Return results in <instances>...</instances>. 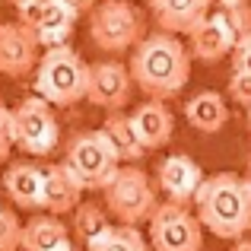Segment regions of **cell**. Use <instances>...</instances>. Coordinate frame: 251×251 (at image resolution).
<instances>
[{
	"instance_id": "1",
	"label": "cell",
	"mask_w": 251,
	"mask_h": 251,
	"mask_svg": "<svg viewBox=\"0 0 251 251\" xmlns=\"http://www.w3.org/2000/svg\"><path fill=\"white\" fill-rule=\"evenodd\" d=\"M130 76L134 86L153 102L175 99L188 86L191 76V51L178 35L153 32L130 54Z\"/></svg>"
},
{
	"instance_id": "2",
	"label": "cell",
	"mask_w": 251,
	"mask_h": 251,
	"mask_svg": "<svg viewBox=\"0 0 251 251\" xmlns=\"http://www.w3.org/2000/svg\"><path fill=\"white\" fill-rule=\"evenodd\" d=\"M197 220L216 239L242 242L251 232V184L245 175L235 172H216L207 175L194 197Z\"/></svg>"
},
{
	"instance_id": "3",
	"label": "cell",
	"mask_w": 251,
	"mask_h": 251,
	"mask_svg": "<svg viewBox=\"0 0 251 251\" xmlns=\"http://www.w3.org/2000/svg\"><path fill=\"white\" fill-rule=\"evenodd\" d=\"M89 89V64L74 48L45 51L35 70V96L48 105H76Z\"/></svg>"
},
{
	"instance_id": "4",
	"label": "cell",
	"mask_w": 251,
	"mask_h": 251,
	"mask_svg": "<svg viewBox=\"0 0 251 251\" xmlns=\"http://www.w3.org/2000/svg\"><path fill=\"white\" fill-rule=\"evenodd\" d=\"M89 38L105 54H124L134 51L147 38L143 13L127 0H102L89 13Z\"/></svg>"
},
{
	"instance_id": "5",
	"label": "cell",
	"mask_w": 251,
	"mask_h": 251,
	"mask_svg": "<svg viewBox=\"0 0 251 251\" xmlns=\"http://www.w3.org/2000/svg\"><path fill=\"white\" fill-rule=\"evenodd\" d=\"M105 210L118 220V226H140L150 223L159 210L156 188L150 175L137 166H121L115 181L105 188Z\"/></svg>"
},
{
	"instance_id": "6",
	"label": "cell",
	"mask_w": 251,
	"mask_h": 251,
	"mask_svg": "<svg viewBox=\"0 0 251 251\" xmlns=\"http://www.w3.org/2000/svg\"><path fill=\"white\" fill-rule=\"evenodd\" d=\"M64 162L80 178L83 191H105L121 172L118 156L111 153V147L105 143V137L99 130H80V134L70 137Z\"/></svg>"
},
{
	"instance_id": "7",
	"label": "cell",
	"mask_w": 251,
	"mask_h": 251,
	"mask_svg": "<svg viewBox=\"0 0 251 251\" xmlns=\"http://www.w3.org/2000/svg\"><path fill=\"white\" fill-rule=\"evenodd\" d=\"M57 137H61V127H57L54 108L45 99L29 96L13 108V143L23 153L48 156L57 147Z\"/></svg>"
},
{
	"instance_id": "8",
	"label": "cell",
	"mask_w": 251,
	"mask_h": 251,
	"mask_svg": "<svg viewBox=\"0 0 251 251\" xmlns=\"http://www.w3.org/2000/svg\"><path fill=\"white\" fill-rule=\"evenodd\" d=\"M150 248L153 251H201L203 248V226L197 213L181 203H159L150 220Z\"/></svg>"
},
{
	"instance_id": "9",
	"label": "cell",
	"mask_w": 251,
	"mask_h": 251,
	"mask_svg": "<svg viewBox=\"0 0 251 251\" xmlns=\"http://www.w3.org/2000/svg\"><path fill=\"white\" fill-rule=\"evenodd\" d=\"M130 92H134L130 67H124L121 61L89 64V89H86V99L92 105H99L108 115H115V111H121L130 102Z\"/></svg>"
},
{
	"instance_id": "10",
	"label": "cell",
	"mask_w": 251,
	"mask_h": 251,
	"mask_svg": "<svg viewBox=\"0 0 251 251\" xmlns=\"http://www.w3.org/2000/svg\"><path fill=\"white\" fill-rule=\"evenodd\" d=\"M38 38L23 23H0V74L23 80L32 70H38Z\"/></svg>"
},
{
	"instance_id": "11",
	"label": "cell",
	"mask_w": 251,
	"mask_h": 251,
	"mask_svg": "<svg viewBox=\"0 0 251 251\" xmlns=\"http://www.w3.org/2000/svg\"><path fill=\"white\" fill-rule=\"evenodd\" d=\"M203 172L197 166L191 156H166V159L159 162V172H156V181H159V188L166 191V197L172 203H181V207H188V203H194L197 191H201L203 184Z\"/></svg>"
},
{
	"instance_id": "12",
	"label": "cell",
	"mask_w": 251,
	"mask_h": 251,
	"mask_svg": "<svg viewBox=\"0 0 251 251\" xmlns=\"http://www.w3.org/2000/svg\"><path fill=\"white\" fill-rule=\"evenodd\" d=\"M150 13H153L159 32L191 35L213 13V0H150Z\"/></svg>"
},
{
	"instance_id": "13",
	"label": "cell",
	"mask_w": 251,
	"mask_h": 251,
	"mask_svg": "<svg viewBox=\"0 0 251 251\" xmlns=\"http://www.w3.org/2000/svg\"><path fill=\"white\" fill-rule=\"evenodd\" d=\"M83 203V184L74 172L67 169V162H51L45 169V194H42V210H48L51 216L74 213Z\"/></svg>"
},
{
	"instance_id": "14",
	"label": "cell",
	"mask_w": 251,
	"mask_h": 251,
	"mask_svg": "<svg viewBox=\"0 0 251 251\" xmlns=\"http://www.w3.org/2000/svg\"><path fill=\"white\" fill-rule=\"evenodd\" d=\"M3 191L16 207L23 210H42V194H45V169L35 162H13L3 172Z\"/></svg>"
},
{
	"instance_id": "15",
	"label": "cell",
	"mask_w": 251,
	"mask_h": 251,
	"mask_svg": "<svg viewBox=\"0 0 251 251\" xmlns=\"http://www.w3.org/2000/svg\"><path fill=\"white\" fill-rule=\"evenodd\" d=\"M130 121H134V130L140 137L143 150H162L172 140V130H175V118L162 102H153L147 99L143 105H137L130 111Z\"/></svg>"
},
{
	"instance_id": "16",
	"label": "cell",
	"mask_w": 251,
	"mask_h": 251,
	"mask_svg": "<svg viewBox=\"0 0 251 251\" xmlns=\"http://www.w3.org/2000/svg\"><path fill=\"white\" fill-rule=\"evenodd\" d=\"M99 134L105 137V143L111 147V153L118 156V162H124V166H134V162L143 159V143L140 137H137L134 130V121H130V115H124V111H115V115H108L102 121V127H99Z\"/></svg>"
},
{
	"instance_id": "17",
	"label": "cell",
	"mask_w": 251,
	"mask_h": 251,
	"mask_svg": "<svg viewBox=\"0 0 251 251\" xmlns=\"http://www.w3.org/2000/svg\"><path fill=\"white\" fill-rule=\"evenodd\" d=\"M184 118H188V124L194 130H201V134H216V130H223L226 121H229V105L220 92L203 89V92H197V96L188 99Z\"/></svg>"
},
{
	"instance_id": "18",
	"label": "cell",
	"mask_w": 251,
	"mask_h": 251,
	"mask_svg": "<svg viewBox=\"0 0 251 251\" xmlns=\"http://www.w3.org/2000/svg\"><path fill=\"white\" fill-rule=\"evenodd\" d=\"M70 242V229L64 226L61 216H32L23 226V251H57Z\"/></svg>"
},
{
	"instance_id": "19",
	"label": "cell",
	"mask_w": 251,
	"mask_h": 251,
	"mask_svg": "<svg viewBox=\"0 0 251 251\" xmlns=\"http://www.w3.org/2000/svg\"><path fill=\"white\" fill-rule=\"evenodd\" d=\"M210 16L232 42V51L251 42V3L248 0H220Z\"/></svg>"
},
{
	"instance_id": "20",
	"label": "cell",
	"mask_w": 251,
	"mask_h": 251,
	"mask_svg": "<svg viewBox=\"0 0 251 251\" xmlns=\"http://www.w3.org/2000/svg\"><path fill=\"white\" fill-rule=\"evenodd\" d=\"M188 51H191V57H197V61H203V64H216L226 54L232 57V42H229L226 32L213 23V16H207L188 35Z\"/></svg>"
},
{
	"instance_id": "21",
	"label": "cell",
	"mask_w": 251,
	"mask_h": 251,
	"mask_svg": "<svg viewBox=\"0 0 251 251\" xmlns=\"http://www.w3.org/2000/svg\"><path fill=\"white\" fill-rule=\"evenodd\" d=\"M86 251H153L137 226H108L86 245Z\"/></svg>"
},
{
	"instance_id": "22",
	"label": "cell",
	"mask_w": 251,
	"mask_h": 251,
	"mask_svg": "<svg viewBox=\"0 0 251 251\" xmlns=\"http://www.w3.org/2000/svg\"><path fill=\"white\" fill-rule=\"evenodd\" d=\"M108 226H111L108 210L99 207V203H80V207L74 210V232H76L80 242H86V245H89L96 235H102Z\"/></svg>"
},
{
	"instance_id": "23",
	"label": "cell",
	"mask_w": 251,
	"mask_h": 251,
	"mask_svg": "<svg viewBox=\"0 0 251 251\" xmlns=\"http://www.w3.org/2000/svg\"><path fill=\"white\" fill-rule=\"evenodd\" d=\"M76 19H80V16H76V13L70 10L64 0H48L38 32H74V23H76Z\"/></svg>"
},
{
	"instance_id": "24",
	"label": "cell",
	"mask_w": 251,
	"mask_h": 251,
	"mask_svg": "<svg viewBox=\"0 0 251 251\" xmlns=\"http://www.w3.org/2000/svg\"><path fill=\"white\" fill-rule=\"evenodd\" d=\"M23 248V223L10 207H0V251Z\"/></svg>"
},
{
	"instance_id": "25",
	"label": "cell",
	"mask_w": 251,
	"mask_h": 251,
	"mask_svg": "<svg viewBox=\"0 0 251 251\" xmlns=\"http://www.w3.org/2000/svg\"><path fill=\"white\" fill-rule=\"evenodd\" d=\"M45 6H48V0H19L16 3V23H23L25 29L38 32V25H42V16H45Z\"/></svg>"
},
{
	"instance_id": "26",
	"label": "cell",
	"mask_w": 251,
	"mask_h": 251,
	"mask_svg": "<svg viewBox=\"0 0 251 251\" xmlns=\"http://www.w3.org/2000/svg\"><path fill=\"white\" fill-rule=\"evenodd\" d=\"M229 96H232L239 105H245V108L251 111V74L232 70V76H229Z\"/></svg>"
},
{
	"instance_id": "27",
	"label": "cell",
	"mask_w": 251,
	"mask_h": 251,
	"mask_svg": "<svg viewBox=\"0 0 251 251\" xmlns=\"http://www.w3.org/2000/svg\"><path fill=\"white\" fill-rule=\"evenodd\" d=\"M13 147H16V143H13V108H6V105L0 102V162H6V156H10Z\"/></svg>"
},
{
	"instance_id": "28",
	"label": "cell",
	"mask_w": 251,
	"mask_h": 251,
	"mask_svg": "<svg viewBox=\"0 0 251 251\" xmlns=\"http://www.w3.org/2000/svg\"><path fill=\"white\" fill-rule=\"evenodd\" d=\"M232 70H242V74H251V42L232 51Z\"/></svg>"
},
{
	"instance_id": "29",
	"label": "cell",
	"mask_w": 251,
	"mask_h": 251,
	"mask_svg": "<svg viewBox=\"0 0 251 251\" xmlns=\"http://www.w3.org/2000/svg\"><path fill=\"white\" fill-rule=\"evenodd\" d=\"M64 3H67L70 10L76 13V16H83V13H92V10H96V0H64Z\"/></svg>"
},
{
	"instance_id": "30",
	"label": "cell",
	"mask_w": 251,
	"mask_h": 251,
	"mask_svg": "<svg viewBox=\"0 0 251 251\" xmlns=\"http://www.w3.org/2000/svg\"><path fill=\"white\" fill-rule=\"evenodd\" d=\"M232 251H251V239H242V242H235Z\"/></svg>"
},
{
	"instance_id": "31",
	"label": "cell",
	"mask_w": 251,
	"mask_h": 251,
	"mask_svg": "<svg viewBox=\"0 0 251 251\" xmlns=\"http://www.w3.org/2000/svg\"><path fill=\"white\" fill-rule=\"evenodd\" d=\"M245 181L251 184V156H248V166H245Z\"/></svg>"
},
{
	"instance_id": "32",
	"label": "cell",
	"mask_w": 251,
	"mask_h": 251,
	"mask_svg": "<svg viewBox=\"0 0 251 251\" xmlns=\"http://www.w3.org/2000/svg\"><path fill=\"white\" fill-rule=\"evenodd\" d=\"M57 251H76V248H74V242H67V245H61Z\"/></svg>"
},
{
	"instance_id": "33",
	"label": "cell",
	"mask_w": 251,
	"mask_h": 251,
	"mask_svg": "<svg viewBox=\"0 0 251 251\" xmlns=\"http://www.w3.org/2000/svg\"><path fill=\"white\" fill-rule=\"evenodd\" d=\"M245 124H248V137H251V111H248V121Z\"/></svg>"
},
{
	"instance_id": "34",
	"label": "cell",
	"mask_w": 251,
	"mask_h": 251,
	"mask_svg": "<svg viewBox=\"0 0 251 251\" xmlns=\"http://www.w3.org/2000/svg\"><path fill=\"white\" fill-rule=\"evenodd\" d=\"M6 3H13V6H16V3H19V0H6Z\"/></svg>"
},
{
	"instance_id": "35",
	"label": "cell",
	"mask_w": 251,
	"mask_h": 251,
	"mask_svg": "<svg viewBox=\"0 0 251 251\" xmlns=\"http://www.w3.org/2000/svg\"><path fill=\"white\" fill-rule=\"evenodd\" d=\"M213 3H220V0H213Z\"/></svg>"
}]
</instances>
